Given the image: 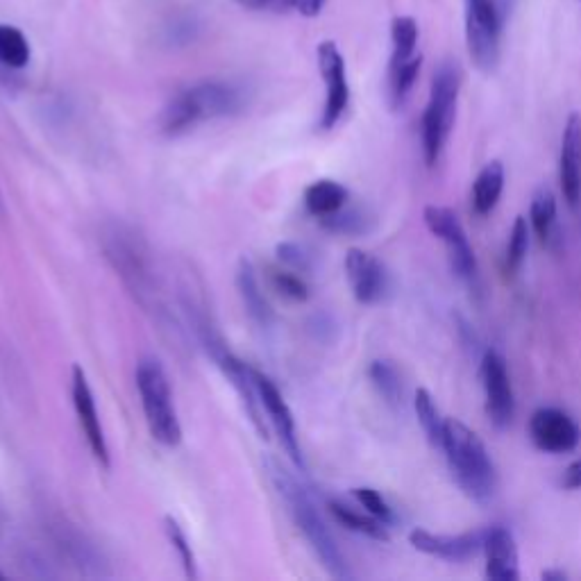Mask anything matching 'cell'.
Instances as JSON below:
<instances>
[{"label": "cell", "mask_w": 581, "mask_h": 581, "mask_svg": "<svg viewBox=\"0 0 581 581\" xmlns=\"http://www.w3.org/2000/svg\"><path fill=\"white\" fill-rule=\"evenodd\" d=\"M246 107L248 94L239 84L205 80L180 91L164 107L159 125H162V132L166 137H180V134L196 128L202 121L221 119V116H237Z\"/></svg>", "instance_id": "obj_1"}, {"label": "cell", "mask_w": 581, "mask_h": 581, "mask_svg": "<svg viewBox=\"0 0 581 581\" xmlns=\"http://www.w3.org/2000/svg\"><path fill=\"white\" fill-rule=\"evenodd\" d=\"M268 470H271V479L277 488V493L282 495L286 507H289L291 518L296 520L302 536L307 538L311 550H314L316 557L321 559L323 568L330 572L334 579H350L352 572L348 568V561H345L343 552L339 550V545H336L332 532L327 529L321 511L316 509V504L307 493V488L302 486L291 473H286L280 463L268 461Z\"/></svg>", "instance_id": "obj_2"}, {"label": "cell", "mask_w": 581, "mask_h": 581, "mask_svg": "<svg viewBox=\"0 0 581 581\" xmlns=\"http://www.w3.org/2000/svg\"><path fill=\"white\" fill-rule=\"evenodd\" d=\"M441 448L445 450V457H448L454 479H457V484L468 498L477 502L493 498L498 475H495V466L491 457H488L486 445L473 429H468L457 418L443 420Z\"/></svg>", "instance_id": "obj_3"}, {"label": "cell", "mask_w": 581, "mask_h": 581, "mask_svg": "<svg viewBox=\"0 0 581 581\" xmlns=\"http://www.w3.org/2000/svg\"><path fill=\"white\" fill-rule=\"evenodd\" d=\"M103 248L109 264L121 275V280L128 286L132 296L146 309L159 307L153 261H150V250L146 241L132 227L119 223L105 232Z\"/></svg>", "instance_id": "obj_4"}, {"label": "cell", "mask_w": 581, "mask_h": 581, "mask_svg": "<svg viewBox=\"0 0 581 581\" xmlns=\"http://www.w3.org/2000/svg\"><path fill=\"white\" fill-rule=\"evenodd\" d=\"M137 389L143 407V416L150 436L166 448H175L182 441V425L175 411L171 382L164 366L153 357H143L137 364Z\"/></svg>", "instance_id": "obj_5"}, {"label": "cell", "mask_w": 581, "mask_h": 581, "mask_svg": "<svg viewBox=\"0 0 581 581\" xmlns=\"http://www.w3.org/2000/svg\"><path fill=\"white\" fill-rule=\"evenodd\" d=\"M461 89V71L457 64L443 62L436 69L429 89V103L423 114V150L427 166L439 162L445 141L457 114V98Z\"/></svg>", "instance_id": "obj_6"}, {"label": "cell", "mask_w": 581, "mask_h": 581, "mask_svg": "<svg viewBox=\"0 0 581 581\" xmlns=\"http://www.w3.org/2000/svg\"><path fill=\"white\" fill-rule=\"evenodd\" d=\"M193 325H196V332L200 336L202 345H205V350L212 355L216 366L223 370V375L230 380L234 391H237L252 427L257 429V434L261 436V439H268V425L264 418V409H261V402L257 398L255 380H252V368L243 364V361L234 355L230 348H227L223 336L214 330V325L207 321L205 314H196Z\"/></svg>", "instance_id": "obj_7"}, {"label": "cell", "mask_w": 581, "mask_h": 581, "mask_svg": "<svg viewBox=\"0 0 581 581\" xmlns=\"http://www.w3.org/2000/svg\"><path fill=\"white\" fill-rule=\"evenodd\" d=\"M502 21L495 0H466V44L479 71L491 73L500 62Z\"/></svg>", "instance_id": "obj_8"}, {"label": "cell", "mask_w": 581, "mask_h": 581, "mask_svg": "<svg viewBox=\"0 0 581 581\" xmlns=\"http://www.w3.org/2000/svg\"><path fill=\"white\" fill-rule=\"evenodd\" d=\"M423 218L429 232H432L434 237H439L445 243V248H448L452 271L463 277V280H473L477 273V261L459 216L448 207L429 205L425 207Z\"/></svg>", "instance_id": "obj_9"}, {"label": "cell", "mask_w": 581, "mask_h": 581, "mask_svg": "<svg viewBox=\"0 0 581 581\" xmlns=\"http://www.w3.org/2000/svg\"><path fill=\"white\" fill-rule=\"evenodd\" d=\"M318 69L325 82V107L321 116V130H332L343 119L345 109L350 105L348 75H345V60L339 46L334 41L318 44Z\"/></svg>", "instance_id": "obj_10"}, {"label": "cell", "mask_w": 581, "mask_h": 581, "mask_svg": "<svg viewBox=\"0 0 581 581\" xmlns=\"http://www.w3.org/2000/svg\"><path fill=\"white\" fill-rule=\"evenodd\" d=\"M252 380H255L261 409H264L268 423H271L277 436H280L284 450L289 452V457L298 468H305V459H302V450H300L298 432H296V418H293V411L289 404H286L282 391L277 389L271 377H266L261 370L252 368Z\"/></svg>", "instance_id": "obj_11"}, {"label": "cell", "mask_w": 581, "mask_h": 581, "mask_svg": "<svg viewBox=\"0 0 581 581\" xmlns=\"http://www.w3.org/2000/svg\"><path fill=\"white\" fill-rule=\"evenodd\" d=\"M482 380L486 391V414L495 427H509L516 414V398H513L507 361L500 352L488 350L482 359Z\"/></svg>", "instance_id": "obj_12"}, {"label": "cell", "mask_w": 581, "mask_h": 581, "mask_svg": "<svg viewBox=\"0 0 581 581\" xmlns=\"http://www.w3.org/2000/svg\"><path fill=\"white\" fill-rule=\"evenodd\" d=\"M73 407H75V416H78V423L82 427V434H84V439H87L91 454H94V459L100 463V466L109 468L112 466V459H109L103 423H100L96 398L89 386L87 373H84V368L80 364L73 366Z\"/></svg>", "instance_id": "obj_13"}, {"label": "cell", "mask_w": 581, "mask_h": 581, "mask_svg": "<svg viewBox=\"0 0 581 581\" xmlns=\"http://www.w3.org/2000/svg\"><path fill=\"white\" fill-rule=\"evenodd\" d=\"M345 275H348L352 296L361 305H375L389 293V273L377 257L366 250L352 248L345 255Z\"/></svg>", "instance_id": "obj_14"}, {"label": "cell", "mask_w": 581, "mask_h": 581, "mask_svg": "<svg viewBox=\"0 0 581 581\" xmlns=\"http://www.w3.org/2000/svg\"><path fill=\"white\" fill-rule=\"evenodd\" d=\"M529 434H532L538 450L552 454L575 450L581 436L575 420L552 407L534 411L532 420H529Z\"/></svg>", "instance_id": "obj_15"}, {"label": "cell", "mask_w": 581, "mask_h": 581, "mask_svg": "<svg viewBox=\"0 0 581 581\" xmlns=\"http://www.w3.org/2000/svg\"><path fill=\"white\" fill-rule=\"evenodd\" d=\"M409 543L418 552L429 554V557H439L445 561H468L484 552V532H468L461 536H445L432 534L427 529H414L409 534Z\"/></svg>", "instance_id": "obj_16"}, {"label": "cell", "mask_w": 581, "mask_h": 581, "mask_svg": "<svg viewBox=\"0 0 581 581\" xmlns=\"http://www.w3.org/2000/svg\"><path fill=\"white\" fill-rule=\"evenodd\" d=\"M559 180L563 198L570 207H577L581 200V116L570 114L563 128L561 155H559Z\"/></svg>", "instance_id": "obj_17"}, {"label": "cell", "mask_w": 581, "mask_h": 581, "mask_svg": "<svg viewBox=\"0 0 581 581\" xmlns=\"http://www.w3.org/2000/svg\"><path fill=\"white\" fill-rule=\"evenodd\" d=\"M486 577L493 581H516L518 572V547L513 534L504 527H491L484 532Z\"/></svg>", "instance_id": "obj_18"}, {"label": "cell", "mask_w": 581, "mask_h": 581, "mask_svg": "<svg viewBox=\"0 0 581 581\" xmlns=\"http://www.w3.org/2000/svg\"><path fill=\"white\" fill-rule=\"evenodd\" d=\"M237 289H239L243 307H246V314L250 316V321L255 323L259 330H271L275 323V314L271 305H268L264 291H261L255 266H252L248 259L239 261Z\"/></svg>", "instance_id": "obj_19"}, {"label": "cell", "mask_w": 581, "mask_h": 581, "mask_svg": "<svg viewBox=\"0 0 581 581\" xmlns=\"http://www.w3.org/2000/svg\"><path fill=\"white\" fill-rule=\"evenodd\" d=\"M350 193L334 180H318L305 189V207L311 216L325 218L348 205Z\"/></svg>", "instance_id": "obj_20"}, {"label": "cell", "mask_w": 581, "mask_h": 581, "mask_svg": "<svg viewBox=\"0 0 581 581\" xmlns=\"http://www.w3.org/2000/svg\"><path fill=\"white\" fill-rule=\"evenodd\" d=\"M504 189V166L502 162H491L479 171L473 187V207L479 216L491 214Z\"/></svg>", "instance_id": "obj_21"}, {"label": "cell", "mask_w": 581, "mask_h": 581, "mask_svg": "<svg viewBox=\"0 0 581 581\" xmlns=\"http://www.w3.org/2000/svg\"><path fill=\"white\" fill-rule=\"evenodd\" d=\"M330 513L336 518V522H341V525L345 529H350V532L368 536V538H373V541H382V543L389 541L386 525L375 516H364V513L345 507V504L341 502H330Z\"/></svg>", "instance_id": "obj_22"}, {"label": "cell", "mask_w": 581, "mask_h": 581, "mask_svg": "<svg viewBox=\"0 0 581 581\" xmlns=\"http://www.w3.org/2000/svg\"><path fill=\"white\" fill-rule=\"evenodd\" d=\"M368 375H370V382H373L377 393H380L384 398V402L393 409H400L402 402H404V389H402L398 368H395L391 361L377 359V361H373V364H370Z\"/></svg>", "instance_id": "obj_23"}, {"label": "cell", "mask_w": 581, "mask_h": 581, "mask_svg": "<svg viewBox=\"0 0 581 581\" xmlns=\"http://www.w3.org/2000/svg\"><path fill=\"white\" fill-rule=\"evenodd\" d=\"M391 39H393V55L391 66H400L409 62L411 57H416L418 46V23L411 16H395L391 21Z\"/></svg>", "instance_id": "obj_24"}, {"label": "cell", "mask_w": 581, "mask_h": 581, "mask_svg": "<svg viewBox=\"0 0 581 581\" xmlns=\"http://www.w3.org/2000/svg\"><path fill=\"white\" fill-rule=\"evenodd\" d=\"M30 55L28 37L14 25L0 23V64L7 69H23L28 66Z\"/></svg>", "instance_id": "obj_25"}, {"label": "cell", "mask_w": 581, "mask_h": 581, "mask_svg": "<svg viewBox=\"0 0 581 581\" xmlns=\"http://www.w3.org/2000/svg\"><path fill=\"white\" fill-rule=\"evenodd\" d=\"M420 66H423V57L416 55L411 57L409 62H404L400 66H393L389 69V96H391V107L398 109L404 105L409 91L414 89V84L418 80Z\"/></svg>", "instance_id": "obj_26"}, {"label": "cell", "mask_w": 581, "mask_h": 581, "mask_svg": "<svg viewBox=\"0 0 581 581\" xmlns=\"http://www.w3.org/2000/svg\"><path fill=\"white\" fill-rule=\"evenodd\" d=\"M266 277L271 289L280 293L284 300L289 302H307L309 300V286L302 280L300 273L289 271V268L282 266H268Z\"/></svg>", "instance_id": "obj_27"}, {"label": "cell", "mask_w": 581, "mask_h": 581, "mask_svg": "<svg viewBox=\"0 0 581 581\" xmlns=\"http://www.w3.org/2000/svg\"><path fill=\"white\" fill-rule=\"evenodd\" d=\"M414 407H416V416H418V423L423 425L427 439L436 448H441L443 445V420L439 416V409H436L432 393L427 389H418L414 395Z\"/></svg>", "instance_id": "obj_28"}, {"label": "cell", "mask_w": 581, "mask_h": 581, "mask_svg": "<svg viewBox=\"0 0 581 581\" xmlns=\"http://www.w3.org/2000/svg\"><path fill=\"white\" fill-rule=\"evenodd\" d=\"M532 227L541 241H550L554 223H557V200L552 191L541 189L532 200Z\"/></svg>", "instance_id": "obj_29"}, {"label": "cell", "mask_w": 581, "mask_h": 581, "mask_svg": "<svg viewBox=\"0 0 581 581\" xmlns=\"http://www.w3.org/2000/svg\"><path fill=\"white\" fill-rule=\"evenodd\" d=\"M321 223H323L325 230L336 232V234H348V237H355V234L368 232L370 218H368L366 212H361V209L343 207L336 214L321 218Z\"/></svg>", "instance_id": "obj_30"}, {"label": "cell", "mask_w": 581, "mask_h": 581, "mask_svg": "<svg viewBox=\"0 0 581 581\" xmlns=\"http://www.w3.org/2000/svg\"><path fill=\"white\" fill-rule=\"evenodd\" d=\"M164 529H166V536L171 545L175 547V552H178V557L184 566V572H187L189 579H196L198 577V563H196V554L191 550V543L187 534H184V529L178 520L173 516H166L164 518Z\"/></svg>", "instance_id": "obj_31"}, {"label": "cell", "mask_w": 581, "mask_h": 581, "mask_svg": "<svg viewBox=\"0 0 581 581\" xmlns=\"http://www.w3.org/2000/svg\"><path fill=\"white\" fill-rule=\"evenodd\" d=\"M529 250V227H527V218L518 216L516 223L511 227V237H509V246H507V259H504V271L507 275H513L520 268L522 259H525Z\"/></svg>", "instance_id": "obj_32"}, {"label": "cell", "mask_w": 581, "mask_h": 581, "mask_svg": "<svg viewBox=\"0 0 581 581\" xmlns=\"http://www.w3.org/2000/svg\"><path fill=\"white\" fill-rule=\"evenodd\" d=\"M275 255H277V261H280L284 268H289V271H296V273L311 271V255L305 248L298 246V243H291V241L280 243V246L275 248Z\"/></svg>", "instance_id": "obj_33"}, {"label": "cell", "mask_w": 581, "mask_h": 581, "mask_svg": "<svg viewBox=\"0 0 581 581\" xmlns=\"http://www.w3.org/2000/svg\"><path fill=\"white\" fill-rule=\"evenodd\" d=\"M355 498L359 500L361 507H364L370 513V516H375L377 520H382L384 525H389V522H393L391 507L386 504V500L382 498V495L375 491V488H368V486L355 488Z\"/></svg>", "instance_id": "obj_34"}, {"label": "cell", "mask_w": 581, "mask_h": 581, "mask_svg": "<svg viewBox=\"0 0 581 581\" xmlns=\"http://www.w3.org/2000/svg\"><path fill=\"white\" fill-rule=\"evenodd\" d=\"M241 7L255 12H289L296 10V0H237Z\"/></svg>", "instance_id": "obj_35"}, {"label": "cell", "mask_w": 581, "mask_h": 581, "mask_svg": "<svg viewBox=\"0 0 581 581\" xmlns=\"http://www.w3.org/2000/svg\"><path fill=\"white\" fill-rule=\"evenodd\" d=\"M561 486L566 488V491H577V488H581V459L572 461L566 468V473H563V479H561Z\"/></svg>", "instance_id": "obj_36"}, {"label": "cell", "mask_w": 581, "mask_h": 581, "mask_svg": "<svg viewBox=\"0 0 581 581\" xmlns=\"http://www.w3.org/2000/svg\"><path fill=\"white\" fill-rule=\"evenodd\" d=\"M323 5L325 0H296V12L307 16V19H314L323 12Z\"/></svg>", "instance_id": "obj_37"}, {"label": "cell", "mask_w": 581, "mask_h": 581, "mask_svg": "<svg viewBox=\"0 0 581 581\" xmlns=\"http://www.w3.org/2000/svg\"><path fill=\"white\" fill-rule=\"evenodd\" d=\"M543 579H545V581H550V579L563 581V579H566V572H554V570H547V572H543Z\"/></svg>", "instance_id": "obj_38"}, {"label": "cell", "mask_w": 581, "mask_h": 581, "mask_svg": "<svg viewBox=\"0 0 581 581\" xmlns=\"http://www.w3.org/2000/svg\"><path fill=\"white\" fill-rule=\"evenodd\" d=\"M0 581H5V575H3V572H0Z\"/></svg>", "instance_id": "obj_39"}]
</instances>
